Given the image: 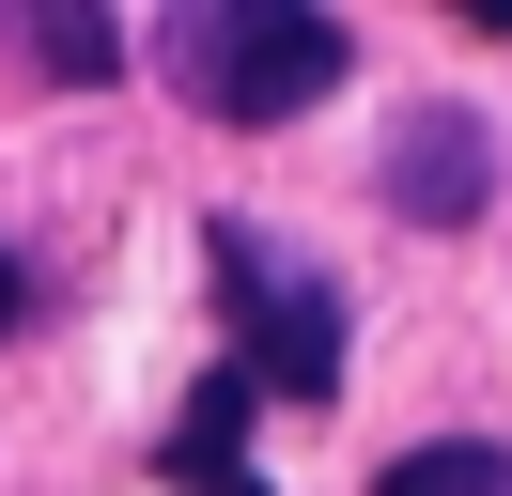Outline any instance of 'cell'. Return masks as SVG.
Segmentation results:
<instances>
[{"label":"cell","mask_w":512,"mask_h":496,"mask_svg":"<svg viewBox=\"0 0 512 496\" xmlns=\"http://www.w3.org/2000/svg\"><path fill=\"white\" fill-rule=\"evenodd\" d=\"M342 62H357V31L326 0H187L171 16V93L202 124H295L342 93Z\"/></svg>","instance_id":"6da1fadb"},{"label":"cell","mask_w":512,"mask_h":496,"mask_svg":"<svg viewBox=\"0 0 512 496\" xmlns=\"http://www.w3.org/2000/svg\"><path fill=\"white\" fill-rule=\"evenodd\" d=\"M218 279L249 295V357H233L249 388H280V403H326V388H342V310H326L311 279H280L233 217H218Z\"/></svg>","instance_id":"7a4b0ae2"},{"label":"cell","mask_w":512,"mask_h":496,"mask_svg":"<svg viewBox=\"0 0 512 496\" xmlns=\"http://www.w3.org/2000/svg\"><path fill=\"white\" fill-rule=\"evenodd\" d=\"M388 217H419V233H466L481 217V109H419L404 155H388Z\"/></svg>","instance_id":"3957f363"},{"label":"cell","mask_w":512,"mask_h":496,"mask_svg":"<svg viewBox=\"0 0 512 496\" xmlns=\"http://www.w3.org/2000/svg\"><path fill=\"white\" fill-rule=\"evenodd\" d=\"M373 496H512V450H481V434H435V450H404Z\"/></svg>","instance_id":"277c9868"},{"label":"cell","mask_w":512,"mask_h":496,"mask_svg":"<svg viewBox=\"0 0 512 496\" xmlns=\"http://www.w3.org/2000/svg\"><path fill=\"white\" fill-rule=\"evenodd\" d=\"M16 47H32L47 78H78V93H94L109 62H125V31H109V16H16Z\"/></svg>","instance_id":"5b68a950"},{"label":"cell","mask_w":512,"mask_h":496,"mask_svg":"<svg viewBox=\"0 0 512 496\" xmlns=\"http://www.w3.org/2000/svg\"><path fill=\"white\" fill-rule=\"evenodd\" d=\"M0 326H16V248H0Z\"/></svg>","instance_id":"8992f818"}]
</instances>
